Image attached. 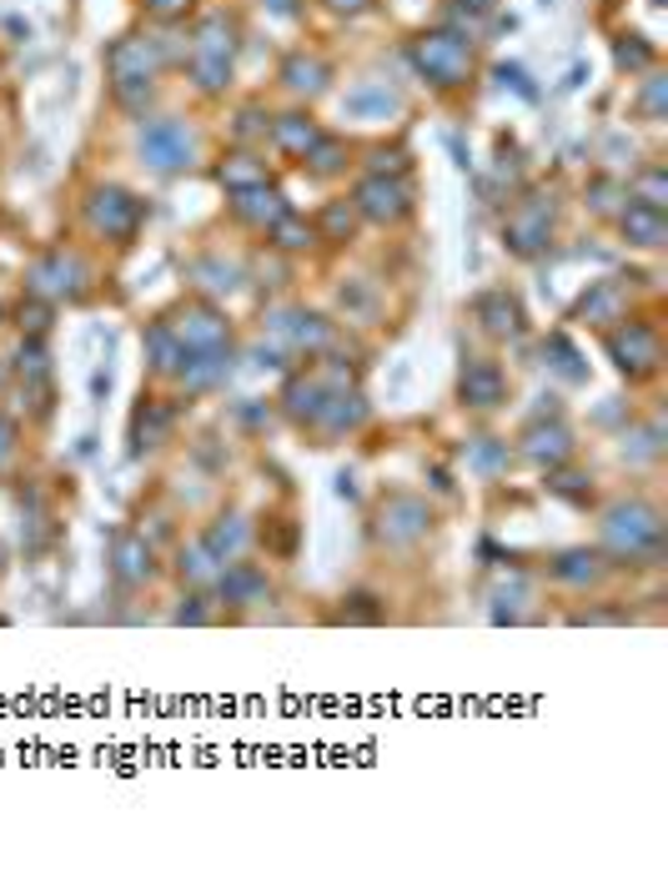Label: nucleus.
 I'll list each match as a JSON object with an SVG mask.
<instances>
[{
  "instance_id": "1",
  "label": "nucleus",
  "mask_w": 668,
  "mask_h": 879,
  "mask_svg": "<svg viewBox=\"0 0 668 879\" xmlns=\"http://www.w3.org/2000/svg\"><path fill=\"white\" fill-rule=\"evenodd\" d=\"M413 65L432 86H458L472 65V41L458 31H428L413 41Z\"/></svg>"
},
{
  "instance_id": "2",
  "label": "nucleus",
  "mask_w": 668,
  "mask_h": 879,
  "mask_svg": "<svg viewBox=\"0 0 668 879\" xmlns=\"http://www.w3.org/2000/svg\"><path fill=\"white\" fill-rule=\"evenodd\" d=\"M603 538H608V548H614L618 558H654L658 544H664V523H658L654 508H644V503H624V508L608 513V523H603Z\"/></svg>"
},
{
  "instance_id": "3",
  "label": "nucleus",
  "mask_w": 668,
  "mask_h": 879,
  "mask_svg": "<svg viewBox=\"0 0 668 879\" xmlns=\"http://www.w3.org/2000/svg\"><path fill=\"white\" fill-rule=\"evenodd\" d=\"M136 146H142V162L152 172H187L197 162V131L187 121H152Z\"/></svg>"
},
{
  "instance_id": "4",
  "label": "nucleus",
  "mask_w": 668,
  "mask_h": 879,
  "mask_svg": "<svg viewBox=\"0 0 668 879\" xmlns=\"http://www.w3.org/2000/svg\"><path fill=\"white\" fill-rule=\"evenodd\" d=\"M25 287L41 302H71V297L86 292V261L76 251H45L41 261H31L25 272Z\"/></svg>"
},
{
  "instance_id": "5",
  "label": "nucleus",
  "mask_w": 668,
  "mask_h": 879,
  "mask_svg": "<svg viewBox=\"0 0 668 879\" xmlns=\"http://www.w3.org/2000/svg\"><path fill=\"white\" fill-rule=\"evenodd\" d=\"M503 237L518 257H537V251L549 247V237H553V201L549 196H528V201H518L503 221Z\"/></svg>"
},
{
  "instance_id": "6",
  "label": "nucleus",
  "mask_w": 668,
  "mask_h": 879,
  "mask_svg": "<svg viewBox=\"0 0 668 879\" xmlns=\"http://www.w3.org/2000/svg\"><path fill=\"white\" fill-rule=\"evenodd\" d=\"M86 221L101 231V237H116L126 241L136 227H142V201L132 192H121V186H96L86 201Z\"/></svg>"
},
{
  "instance_id": "7",
  "label": "nucleus",
  "mask_w": 668,
  "mask_h": 879,
  "mask_svg": "<svg viewBox=\"0 0 668 879\" xmlns=\"http://www.w3.org/2000/svg\"><path fill=\"white\" fill-rule=\"evenodd\" d=\"M352 207L362 211L367 221H403L413 211V186L403 176H367L357 186V201Z\"/></svg>"
},
{
  "instance_id": "8",
  "label": "nucleus",
  "mask_w": 668,
  "mask_h": 879,
  "mask_svg": "<svg viewBox=\"0 0 668 879\" xmlns=\"http://www.w3.org/2000/svg\"><path fill=\"white\" fill-rule=\"evenodd\" d=\"M166 55H171V51H166L161 41H146V35H126V41L111 45L106 65H111V76H116V86H121V81H152V76H156V65H161Z\"/></svg>"
},
{
  "instance_id": "9",
  "label": "nucleus",
  "mask_w": 668,
  "mask_h": 879,
  "mask_svg": "<svg viewBox=\"0 0 668 879\" xmlns=\"http://www.w3.org/2000/svg\"><path fill=\"white\" fill-rule=\"evenodd\" d=\"M428 528H432L428 503H422V498H407V493L387 498L383 513H377V532H383L387 544H413V538H422Z\"/></svg>"
},
{
  "instance_id": "10",
  "label": "nucleus",
  "mask_w": 668,
  "mask_h": 879,
  "mask_svg": "<svg viewBox=\"0 0 668 879\" xmlns=\"http://www.w3.org/2000/svg\"><path fill=\"white\" fill-rule=\"evenodd\" d=\"M608 352H614V362L624 372H634V378L658 368V337H654V327H644V322L618 327V332L608 337Z\"/></svg>"
},
{
  "instance_id": "11",
  "label": "nucleus",
  "mask_w": 668,
  "mask_h": 879,
  "mask_svg": "<svg viewBox=\"0 0 668 879\" xmlns=\"http://www.w3.org/2000/svg\"><path fill=\"white\" fill-rule=\"evenodd\" d=\"M272 337L286 352H322L332 342V327L317 312H272Z\"/></svg>"
},
{
  "instance_id": "12",
  "label": "nucleus",
  "mask_w": 668,
  "mask_h": 879,
  "mask_svg": "<svg viewBox=\"0 0 668 879\" xmlns=\"http://www.w3.org/2000/svg\"><path fill=\"white\" fill-rule=\"evenodd\" d=\"M171 332H176V342H181L187 352H211V348H227V342H231V327L221 322L211 307H191V312H181Z\"/></svg>"
},
{
  "instance_id": "13",
  "label": "nucleus",
  "mask_w": 668,
  "mask_h": 879,
  "mask_svg": "<svg viewBox=\"0 0 668 879\" xmlns=\"http://www.w3.org/2000/svg\"><path fill=\"white\" fill-rule=\"evenodd\" d=\"M111 573H116L126 588L146 583V578L156 573V563H152V548H146V538H136V532H121L116 544H111Z\"/></svg>"
},
{
  "instance_id": "14",
  "label": "nucleus",
  "mask_w": 668,
  "mask_h": 879,
  "mask_svg": "<svg viewBox=\"0 0 668 879\" xmlns=\"http://www.w3.org/2000/svg\"><path fill=\"white\" fill-rule=\"evenodd\" d=\"M231 211H237L241 221H252V227H272V221L286 217V201L276 186H247V192H231Z\"/></svg>"
},
{
  "instance_id": "15",
  "label": "nucleus",
  "mask_w": 668,
  "mask_h": 879,
  "mask_svg": "<svg viewBox=\"0 0 668 879\" xmlns=\"http://www.w3.org/2000/svg\"><path fill=\"white\" fill-rule=\"evenodd\" d=\"M508 397V378L498 362H468L462 372V402L468 407H498Z\"/></svg>"
},
{
  "instance_id": "16",
  "label": "nucleus",
  "mask_w": 668,
  "mask_h": 879,
  "mask_svg": "<svg viewBox=\"0 0 668 879\" xmlns=\"http://www.w3.org/2000/svg\"><path fill=\"white\" fill-rule=\"evenodd\" d=\"M332 81V65L322 61V55H307V51H296L282 61V86L296 91V96H322Z\"/></svg>"
},
{
  "instance_id": "17",
  "label": "nucleus",
  "mask_w": 668,
  "mask_h": 879,
  "mask_svg": "<svg viewBox=\"0 0 668 879\" xmlns=\"http://www.w3.org/2000/svg\"><path fill=\"white\" fill-rule=\"evenodd\" d=\"M181 382H187V392H207V387H217L221 378L231 372V352L227 348H211V352H187L181 358Z\"/></svg>"
},
{
  "instance_id": "18",
  "label": "nucleus",
  "mask_w": 668,
  "mask_h": 879,
  "mask_svg": "<svg viewBox=\"0 0 668 879\" xmlns=\"http://www.w3.org/2000/svg\"><path fill=\"white\" fill-rule=\"evenodd\" d=\"M237 51V21L227 11H211L197 21V35H191V55H227Z\"/></svg>"
},
{
  "instance_id": "19",
  "label": "nucleus",
  "mask_w": 668,
  "mask_h": 879,
  "mask_svg": "<svg viewBox=\"0 0 668 879\" xmlns=\"http://www.w3.org/2000/svg\"><path fill=\"white\" fill-rule=\"evenodd\" d=\"M272 142L282 146L286 156H307L312 146L322 142V131H317V121H312V116H296V111H292V116L272 121Z\"/></svg>"
},
{
  "instance_id": "20",
  "label": "nucleus",
  "mask_w": 668,
  "mask_h": 879,
  "mask_svg": "<svg viewBox=\"0 0 668 879\" xmlns=\"http://www.w3.org/2000/svg\"><path fill=\"white\" fill-rule=\"evenodd\" d=\"M478 322L488 327L493 337H513L518 327H523V312H518V302L498 287V292H482L478 297Z\"/></svg>"
},
{
  "instance_id": "21",
  "label": "nucleus",
  "mask_w": 668,
  "mask_h": 879,
  "mask_svg": "<svg viewBox=\"0 0 668 879\" xmlns=\"http://www.w3.org/2000/svg\"><path fill=\"white\" fill-rule=\"evenodd\" d=\"M523 453L533 457V463H549V467H559L563 457L573 453V437H568V427H528V437H523Z\"/></svg>"
},
{
  "instance_id": "22",
  "label": "nucleus",
  "mask_w": 668,
  "mask_h": 879,
  "mask_svg": "<svg viewBox=\"0 0 668 879\" xmlns=\"http://www.w3.org/2000/svg\"><path fill=\"white\" fill-rule=\"evenodd\" d=\"M578 317H588L593 327H608L624 317V282H598L588 297L578 302Z\"/></svg>"
},
{
  "instance_id": "23",
  "label": "nucleus",
  "mask_w": 668,
  "mask_h": 879,
  "mask_svg": "<svg viewBox=\"0 0 668 879\" xmlns=\"http://www.w3.org/2000/svg\"><path fill=\"white\" fill-rule=\"evenodd\" d=\"M286 413L296 417V423H317L322 402H327V387H322V378H292V387H286Z\"/></svg>"
},
{
  "instance_id": "24",
  "label": "nucleus",
  "mask_w": 668,
  "mask_h": 879,
  "mask_svg": "<svg viewBox=\"0 0 668 879\" xmlns=\"http://www.w3.org/2000/svg\"><path fill=\"white\" fill-rule=\"evenodd\" d=\"M171 433V413L161 402H146L132 423V453H146V447H161V437Z\"/></svg>"
},
{
  "instance_id": "25",
  "label": "nucleus",
  "mask_w": 668,
  "mask_h": 879,
  "mask_svg": "<svg viewBox=\"0 0 668 879\" xmlns=\"http://www.w3.org/2000/svg\"><path fill=\"white\" fill-rule=\"evenodd\" d=\"M191 282L201 287V292H237V282H241V272L231 267V261H221V257H197L191 261Z\"/></svg>"
},
{
  "instance_id": "26",
  "label": "nucleus",
  "mask_w": 668,
  "mask_h": 879,
  "mask_svg": "<svg viewBox=\"0 0 668 879\" xmlns=\"http://www.w3.org/2000/svg\"><path fill=\"white\" fill-rule=\"evenodd\" d=\"M624 231L638 241V247H664L668 241V221H664V211H654V207H628Z\"/></svg>"
},
{
  "instance_id": "27",
  "label": "nucleus",
  "mask_w": 668,
  "mask_h": 879,
  "mask_svg": "<svg viewBox=\"0 0 668 879\" xmlns=\"http://www.w3.org/2000/svg\"><path fill=\"white\" fill-rule=\"evenodd\" d=\"M362 417H367V407H362V397H347V392H337V397H327V402H322L317 427H322V433H347V427H357Z\"/></svg>"
},
{
  "instance_id": "28",
  "label": "nucleus",
  "mask_w": 668,
  "mask_h": 879,
  "mask_svg": "<svg viewBox=\"0 0 668 879\" xmlns=\"http://www.w3.org/2000/svg\"><path fill=\"white\" fill-rule=\"evenodd\" d=\"M217 182L227 186V192H247V186H262L267 182V166L257 162V156H227V162L217 166Z\"/></svg>"
},
{
  "instance_id": "29",
  "label": "nucleus",
  "mask_w": 668,
  "mask_h": 879,
  "mask_svg": "<svg viewBox=\"0 0 668 879\" xmlns=\"http://www.w3.org/2000/svg\"><path fill=\"white\" fill-rule=\"evenodd\" d=\"M397 106H403V96H397V91H387V86H377V81L347 91V111H352V116H387V111H397Z\"/></svg>"
},
{
  "instance_id": "30",
  "label": "nucleus",
  "mask_w": 668,
  "mask_h": 879,
  "mask_svg": "<svg viewBox=\"0 0 668 879\" xmlns=\"http://www.w3.org/2000/svg\"><path fill=\"white\" fill-rule=\"evenodd\" d=\"M191 81H197L207 96H217V91L231 81V61L227 55H191Z\"/></svg>"
},
{
  "instance_id": "31",
  "label": "nucleus",
  "mask_w": 668,
  "mask_h": 879,
  "mask_svg": "<svg viewBox=\"0 0 668 879\" xmlns=\"http://www.w3.org/2000/svg\"><path fill=\"white\" fill-rule=\"evenodd\" d=\"M146 342H152V368L156 372H176V368H181V358H187V348L176 342L171 327H152V337H146Z\"/></svg>"
},
{
  "instance_id": "32",
  "label": "nucleus",
  "mask_w": 668,
  "mask_h": 879,
  "mask_svg": "<svg viewBox=\"0 0 668 879\" xmlns=\"http://www.w3.org/2000/svg\"><path fill=\"white\" fill-rule=\"evenodd\" d=\"M207 548H211V554H217V558H237L241 548H247V528H241V518H237V513H231V518H221L217 528L207 532Z\"/></svg>"
},
{
  "instance_id": "33",
  "label": "nucleus",
  "mask_w": 668,
  "mask_h": 879,
  "mask_svg": "<svg viewBox=\"0 0 668 879\" xmlns=\"http://www.w3.org/2000/svg\"><path fill=\"white\" fill-rule=\"evenodd\" d=\"M181 573H187L191 583H217V578H221V558L211 554L207 544H197V548H187V554H181Z\"/></svg>"
},
{
  "instance_id": "34",
  "label": "nucleus",
  "mask_w": 668,
  "mask_h": 879,
  "mask_svg": "<svg viewBox=\"0 0 668 879\" xmlns=\"http://www.w3.org/2000/svg\"><path fill=\"white\" fill-rule=\"evenodd\" d=\"M267 231H272V241H276L282 251H302V247H312V241H317V231H312L307 221H296L292 211H286L282 221H272Z\"/></svg>"
},
{
  "instance_id": "35",
  "label": "nucleus",
  "mask_w": 668,
  "mask_h": 879,
  "mask_svg": "<svg viewBox=\"0 0 668 879\" xmlns=\"http://www.w3.org/2000/svg\"><path fill=\"white\" fill-rule=\"evenodd\" d=\"M553 573H559L563 583H593L603 568H598V558H593V554H563Z\"/></svg>"
},
{
  "instance_id": "36",
  "label": "nucleus",
  "mask_w": 668,
  "mask_h": 879,
  "mask_svg": "<svg viewBox=\"0 0 668 879\" xmlns=\"http://www.w3.org/2000/svg\"><path fill=\"white\" fill-rule=\"evenodd\" d=\"M543 352H549L553 368H559L568 382H583V378H588V368H578V352H573L568 337H549V348H543Z\"/></svg>"
},
{
  "instance_id": "37",
  "label": "nucleus",
  "mask_w": 668,
  "mask_h": 879,
  "mask_svg": "<svg viewBox=\"0 0 668 879\" xmlns=\"http://www.w3.org/2000/svg\"><path fill=\"white\" fill-rule=\"evenodd\" d=\"M634 201H638V207L664 211V201H668V176H664V172H644V176L634 182Z\"/></svg>"
},
{
  "instance_id": "38",
  "label": "nucleus",
  "mask_w": 668,
  "mask_h": 879,
  "mask_svg": "<svg viewBox=\"0 0 668 879\" xmlns=\"http://www.w3.org/2000/svg\"><path fill=\"white\" fill-rule=\"evenodd\" d=\"M342 156H347V152H342V142H332V136H322V142L312 146V152L302 156V162H307L317 176H332V172H342Z\"/></svg>"
},
{
  "instance_id": "39",
  "label": "nucleus",
  "mask_w": 668,
  "mask_h": 879,
  "mask_svg": "<svg viewBox=\"0 0 668 879\" xmlns=\"http://www.w3.org/2000/svg\"><path fill=\"white\" fill-rule=\"evenodd\" d=\"M352 227H357V207H352V201H332L327 217H322V231H327L332 241H347Z\"/></svg>"
},
{
  "instance_id": "40",
  "label": "nucleus",
  "mask_w": 668,
  "mask_h": 879,
  "mask_svg": "<svg viewBox=\"0 0 668 879\" xmlns=\"http://www.w3.org/2000/svg\"><path fill=\"white\" fill-rule=\"evenodd\" d=\"M648 61H654V51H648V45H638V35H624V41H618V65H628V71H644Z\"/></svg>"
},
{
  "instance_id": "41",
  "label": "nucleus",
  "mask_w": 668,
  "mask_h": 879,
  "mask_svg": "<svg viewBox=\"0 0 668 879\" xmlns=\"http://www.w3.org/2000/svg\"><path fill=\"white\" fill-rule=\"evenodd\" d=\"M262 131H267L262 106H247V111H241V121H237V136H241V142H252V136H262Z\"/></svg>"
},
{
  "instance_id": "42",
  "label": "nucleus",
  "mask_w": 668,
  "mask_h": 879,
  "mask_svg": "<svg viewBox=\"0 0 668 879\" xmlns=\"http://www.w3.org/2000/svg\"><path fill=\"white\" fill-rule=\"evenodd\" d=\"M403 152H373V176H403Z\"/></svg>"
},
{
  "instance_id": "43",
  "label": "nucleus",
  "mask_w": 668,
  "mask_h": 879,
  "mask_svg": "<svg viewBox=\"0 0 668 879\" xmlns=\"http://www.w3.org/2000/svg\"><path fill=\"white\" fill-rule=\"evenodd\" d=\"M638 106H644V116H654V121L664 116V81H658V76L648 81V91H644V101H638Z\"/></svg>"
},
{
  "instance_id": "44",
  "label": "nucleus",
  "mask_w": 668,
  "mask_h": 879,
  "mask_svg": "<svg viewBox=\"0 0 668 879\" xmlns=\"http://www.w3.org/2000/svg\"><path fill=\"white\" fill-rule=\"evenodd\" d=\"M146 11L161 15V21H171V15H187L191 11V0H146Z\"/></svg>"
},
{
  "instance_id": "45",
  "label": "nucleus",
  "mask_w": 668,
  "mask_h": 879,
  "mask_svg": "<svg viewBox=\"0 0 668 879\" xmlns=\"http://www.w3.org/2000/svg\"><path fill=\"white\" fill-rule=\"evenodd\" d=\"M498 81H503V86H513V91H523V96H537V91L528 86V76L518 71V65H498Z\"/></svg>"
},
{
  "instance_id": "46",
  "label": "nucleus",
  "mask_w": 668,
  "mask_h": 879,
  "mask_svg": "<svg viewBox=\"0 0 668 879\" xmlns=\"http://www.w3.org/2000/svg\"><path fill=\"white\" fill-rule=\"evenodd\" d=\"M21 327L25 332H45V302L35 297V307H21Z\"/></svg>"
},
{
  "instance_id": "47",
  "label": "nucleus",
  "mask_w": 668,
  "mask_h": 879,
  "mask_svg": "<svg viewBox=\"0 0 668 879\" xmlns=\"http://www.w3.org/2000/svg\"><path fill=\"white\" fill-rule=\"evenodd\" d=\"M503 463H508V447H478V467L493 473V467H503Z\"/></svg>"
},
{
  "instance_id": "48",
  "label": "nucleus",
  "mask_w": 668,
  "mask_h": 879,
  "mask_svg": "<svg viewBox=\"0 0 668 879\" xmlns=\"http://www.w3.org/2000/svg\"><path fill=\"white\" fill-rule=\"evenodd\" d=\"M332 11H342V15H357V11H367V6H373V0H327Z\"/></svg>"
},
{
  "instance_id": "49",
  "label": "nucleus",
  "mask_w": 668,
  "mask_h": 879,
  "mask_svg": "<svg viewBox=\"0 0 668 879\" xmlns=\"http://www.w3.org/2000/svg\"><path fill=\"white\" fill-rule=\"evenodd\" d=\"M11 423H0V463H6V457H11Z\"/></svg>"
},
{
  "instance_id": "50",
  "label": "nucleus",
  "mask_w": 668,
  "mask_h": 879,
  "mask_svg": "<svg viewBox=\"0 0 668 879\" xmlns=\"http://www.w3.org/2000/svg\"><path fill=\"white\" fill-rule=\"evenodd\" d=\"M458 6H468V11H488L493 0H458Z\"/></svg>"
},
{
  "instance_id": "51",
  "label": "nucleus",
  "mask_w": 668,
  "mask_h": 879,
  "mask_svg": "<svg viewBox=\"0 0 668 879\" xmlns=\"http://www.w3.org/2000/svg\"><path fill=\"white\" fill-rule=\"evenodd\" d=\"M0 382H6V372H0Z\"/></svg>"
}]
</instances>
